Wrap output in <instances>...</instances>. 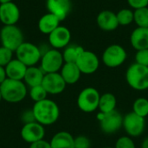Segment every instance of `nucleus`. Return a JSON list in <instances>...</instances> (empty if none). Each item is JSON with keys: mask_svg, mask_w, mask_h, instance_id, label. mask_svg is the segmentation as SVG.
I'll use <instances>...</instances> for the list:
<instances>
[{"mask_svg": "<svg viewBox=\"0 0 148 148\" xmlns=\"http://www.w3.org/2000/svg\"><path fill=\"white\" fill-rule=\"evenodd\" d=\"M36 121L42 126H50L56 123L60 117V108L56 102L45 99L35 102L32 108Z\"/></svg>", "mask_w": 148, "mask_h": 148, "instance_id": "f257e3e1", "label": "nucleus"}, {"mask_svg": "<svg viewBox=\"0 0 148 148\" xmlns=\"http://www.w3.org/2000/svg\"><path fill=\"white\" fill-rule=\"evenodd\" d=\"M2 99L9 103H18L27 95V86L23 81L6 78L0 84Z\"/></svg>", "mask_w": 148, "mask_h": 148, "instance_id": "f03ea898", "label": "nucleus"}, {"mask_svg": "<svg viewBox=\"0 0 148 148\" xmlns=\"http://www.w3.org/2000/svg\"><path fill=\"white\" fill-rule=\"evenodd\" d=\"M126 81L129 87L134 90L148 89V67L136 62L131 64L126 71Z\"/></svg>", "mask_w": 148, "mask_h": 148, "instance_id": "7ed1b4c3", "label": "nucleus"}, {"mask_svg": "<svg viewBox=\"0 0 148 148\" xmlns=\"http://www.w3.org/2000/svg\"><path fill=\"white\" fill-rule=\"evenodd\" d=\"M100 98V92L96 88L93 87L85 88L78 95L76 101L77 107L84 113H93L99 108Z\"/></svg>", "mask_w": 148, "mask_h": 148, "instance_id": "20e7f679", "label": "nucleus"}, {"mask_svg": "<svg viewBox=\"0 0 148 148\" xmlns=\"http://www.w3.org/2000/svg\"><path fill=\"white\" fill-rule=\"evenodd\" d=\"M16 59L25 64L27 67L35 66L41 61L42 53L36 45L31 42H23L15 51Z\"/></svg>", "mask_w": 148, "mask_h": 148, "instance_id": "39448f33", "label": "nucleus"}, {"mask_svg": "<svg viewBox=\"0 0 148 148\" xmlns=\"http://www.w3.org/2000/svg\"><path fill=\"white\" fill-rule=\"evenodd\" d=\"M96 117L101 131L106 134H114L122 127L123 116L116 109L108 114L99 112Z\"/></svg>", "mask_w": 148, "mask_h": 148, "instance_id": "423d86ee", "label": "nucleus"}, {"mask_svg": "<svg viewBox=\"0 0 148 148\" xmlns=\"http://www.w3.org/2000/svg\"><path fill=\"white\" fill-rule=\"evenodd\" d=\"M2 46L15 52L23 42L22 30L16 25H4L0 31Z\"/></svg>", "mask_w": 148, "mask_h": 148, "instance_id": "0eeeda50", "label": "nucleus"}, {"mask_svg": "<svg viewBox=\"0 0 148 148\" xmlns=\"http://www.w3.org/2000/svg\"><path fill=\"white\" fill-rule=\"evenodd\" d=\"M127 58L126 49L120 44H112L106 48L101 56V61L105 66L114 69L121 66Z\"/></svg>", "mask_w": 148, "mask_h": 148, "instance_id": "6e6552de", "label": "nucleus"}, {"mask_svg": "<svg viewBox=\"0 0 148 148\" xmlns=\"http://www.w3.org/2000/svg\"><path fill=\"white\" fill-rule=\"evenodd\" d=\"M40 68L45 74L59 72L64 64L62 53L59 49H51L42 54Z\"/></svg>", "mask_w": 148, "mask_h": 148, "instance_id": "1a4fd4ad", "label": "nucleus"}, {"mask_svg": "<svg viewBox=\"0 0 148 148\" xmlns=\"http://www.w3.org/2000/svg\"><path fill=\"white\" fill-rule=\"evenodd\" d=\"M122 127L131 138L140 137L144 133L146 127L145 118L139 116L132 111L123 116Z\"/></svg>", "mask_w": 148, "mask_h": 148, "instance_id": "9d476101", "label": "nucleus"}, {"mask_svg": "<svg viewBox=\"0 0 148 148\" xmlns=\"http://www.w3.org/2000/svg\"><path fill=\"white\" fill-rule=\"evenodd\" d=\"M75 63L82 74L92 75L98 70L100 66V60L95 53L85 49L79 56Z\"/></svg>", "mask_w": 148, "mask_h": 148, "instance_id": "9b49d317", "label": "nucleus"}, {"mask_svg": "<svg viewBox=\"0 0 148 148\" xmlns=\"http://www.w3.org/2000/svg\"><path fill=\"white\" fill-rule=\"evenodd\" d=\"M42 86L47 91L48 95H60L66 88V82L59 72L45 74Z\"/></svg>", "mask_w": 148, "mask_h": 148, "instance_id": "f8f14e48", "label": "nucleus"}, {"mask_svg": "<svg viewBox=\"0 0 148 148\" xmlns=\"http://www.w3.org/2000/svg\"><path fill=\"white\" fill-rule=\"evenodd\" d=\"M20 135L25 142L32 144L36 141L43 140L45 136V128L44 126L37 121L23 124Z\"/></svg>", "mask_w": 148, "mask_h": 148, "instance_id": "ddd939ff", "label": "nucleus"}, {"mask_svg": "<svg viewBox=\"0 0 148 148\" xmlns=\"http://www.w3.org/2000/svg\"><path fill=\"white\" fill-rule=\"evenodd\" d=\"M71 40V32L65 27L59 25L49 35V42L53 49H61L66 48Z\"/></svg>", "mask_w": 148, "mask_h": 148, "instance_id": "4468645a", "label": "nucleus"}, {"mask_svg": "<svg viewBox=\"0 0 148 148\" xmlns=\"http://www.w3.org/2000/svg\"><path fill=\"white\" fill-rule=\"evenodd\" d=\"M20 18V10L13 3L0 4V21L4 25H15Z\"/></svg>", "mask_w": 148, "mask_h": 148, "instance_id": "2eb2a0df", "label": "nucleus"}, {"mask_svg": "<svg viewBox=\"0 0 148 148\" xmlns=\"http://www.w3.org/2000/svg\"><path fill=\"white\" fill-rule=\"evenodd\" d=\"M46 5L49 12L56 16L60 21L68 16L72 8L71 0H47Z\"/></svg>", "mask_w": 148, "mask_h": 148, "instance_id": "dca6fc26", "label": "nucleus"}, {"mask_svg": "<svg viewBox=\"0 0 148 148\" xmlns=\"http://www.w3.org/2000/svg\"><path fill=\"white\" fill-rule=\"evenodd\" d=\"M96 23L98 27L104 31H113L120 26L116 13L109 10L101 11L97 15Z\"/></svg>", "mask_w": 148, "mask_h": 148, "instance_id": "f3484780", "label": "nucleus"}, {"mask_svg": "<svg viewBox=\"0 0 148 148\" xmlns=\"http://www.w3.org/2000/svg\"><path fill=\"white\" fill-rule=\"evenodd\" d=\"M4 68H5L7 78L12 80L23 81L28 67L25 64H23L22 62H20L18 59L13 58Z\"/></svg>", "mask_w": 148, "mask_h": 148, "instance_id": "a211bd4d", "label": "nucleus"}, {"mask_svg": "<svg viewBox=\"0 0 148 148\" xmlns=\"http://www.w3.org/2000/svg\"><path fill=\"white\" fill-rule=\"evenodd\" d=\"M130 42L136 50L148 49V28H135L131 33Z\"/></svg>", "mask_w": 148, "mask_h": 148, "instance_id": "6ab92c4d", "label": "nucleus"}, {"mask_svg": "<svg viewBox=\"0 0 148 148\" xmlns=\"http://www.w3.org/2000/svg\"><path fill=\"white\" fill-rule=\"evenodd\" d=\"M60 74L66 84L69 85L75 84L80 80L82 75V72L80 71L76 63L74 62H64L60 70Z\"/></svg>", "mask_w": 148, "mask_h": 148, "instance_id": "aec40b11", "label": "nucleus"}, {"mask_svg": "<svg viewBox=\"0 0 148 148\" xmlns=\"http://www.w3.org/2000/svg\"><path fill=\"white\" fill-rule=\"evenodd\" d=\"M45 75V73L42 70V69L36 66L28 67L25 75L23 77V82L26 86H28L29 88L42 85L43 77Z\"/></svg>", "mask_w": 148, "mask_h": 148, "instance_id": "412c9836", "label": "nucleus"}, {"mask_svg": "<svg viewBox=\"0 0 148 148\" xmlns=\"http://www.w3.org/2000/svg\"><path fill=\"white\" fill-rule=\"evenodd\" d=\"M51 148H75V138L66 131L56 133L49 141Z\"/></svg>", "mask_w": 148, "mask_h": 148, "instance_id": "4be33fe9", "label": "nucleus"}, {"mask_svg": "<svg viewBox=\"0 0 148 148\" xmlns=\"http://www.w3.org/2000/svg\"><path fill=\"white\" fill-rule=\"evenodd\" d=\"M60 19L52 13H47L43 15L38 21L39 30L46 35H49L60 25Z\"/></svg>", "mask_w": 148, "mask_h": 148, "instance_id": "5701e85b", "label": "nucleus"}, {"mask_svg": "<svg viewBox=\"0 0 148 148\" xmlns=\"http://www.w3.org/2000/svg\"><path fill=\"white\" fill-rule=\"evenodd\" d=\"M116 105H117V100L114 94L105 93L103 95H101L99 108H98L100 112L103 114L110 113L116 109Z\"/></svg>", "mask_w": 148, "mask_h": 148, "instance_id": "b1692460", "label": "nucleus"}, {"mask_svg": "<svg viewBox=\"0 0 148 148\" xmlns=\"http://www.w3.org/2000/svg\"><path fill=\"white\" fill-rule=\"evenodd\" d=\"M85 50V49L82 46L78 45H70L67 46L62 52V57L64 62H74L77 61L79 56Z\"/></svg>", "mask_w": 148, "mask_h": 148, "instance_id": "393cba45", "label": "nucleus"}, {"mask_svg": "<svg viewBox=\"0 0 148 148\" xmlns=\"http://www.w3.org/2000/svg\"><path fill=\"white\" fill-rule=\"evenodd\" d=\"M116 16H117L119 25L121 26L129 25L134 21V11L127 8L120 10L116 13Z\"/></svg>", "mask_w": 148, "mask_h": 148, "instance_id": "a878e982", "label": "nucleus"}, {"mask_svg": "<svg viewBox=\"0 0 148 148\" xmlns=\"http://www.w3.org/2000/svg\"><path fill=\"white\" fill-rule=\"evenodd\" d=\"M133 112L143 118L148 116V99L145 97L137 98L133 104Z\"/></svg>", "mask_w": 148, "mask_h": 148, "instance_id": "bb28decb", "label": "nucleus"}, {"mask_svg": "<svg viewBox=\"0 0 148 148\" xmlns=\"http://www.w3.org/2000/svg\"><path fill=\"white\" fill-rule=\"evenodd\" d=\"M138 27L148 28V7L134 10V21Z\"/></svg>", "mask_w": 148, "mask_h": 148, "instance_id": "cd10ccee", "label": "nucleus"}, {"mask_svg": "<svg viewBox=\"0 0 148 148\" xmlns=\"http://www.w3.org/2000/svg\"><path fill=\"white\" fill-rule=\"evenodd\" d=\"M29 95L30 99L35 102H38L42 100H45L47 99V96H48L47 91L44 89V88L42 85L30 88Z\"/></svg>", "mask_w": 148, "mask_h": 148, "instance_id": "c85d7f7f", "label": "nucleus"}, {"mask_svg": "<svg viewBox=\"0 0 148 148\" xmlns=\"http://www.w3.org/2000/svg\"><path fill=\"white\" fill-rule=\"evenodd\" d=\"M114 148H136V146L133 138L128 135H125L120 137L116 140Z\"/></svg>", "mask_w": 148, "mask_h": 148, "instance_id": "c756f323", "label": "nucleus"}, {"mask_svg": "<svg viewBox=\"0 0 148 148\" xmlns=\"http://www.w3.org/2000/svg\"><path fill=\"white\" fill-rule=\"evenodd\" d=\"M13 51L1 46L0 47V66L5 67L13 59Z\"/></svg>", "mask_w": 148, "mask_h": 148, "instance_id": "7c9ffc66", "label": "nucleus"}, {"mask_svg": "<svg viewBox=\"0 0 148 148\" xmlns=\"http://www.w3.org/2000/svg\"><path fill=\"white\" fill-rule=\"evenodd\" d=\"M135 62L140 65L148 67V49L137 50L135 54Z\"/></svg>", "mask_w": 148, "mask_h": 148, "instance_id": "2f4dec72", "label": "nucleus"}, {"mask_svg": "<svg viewBox=\"0 0 148 148\" xmlns=\"http://www.w3.org/2000/svg\"><path fill=\"white\" fill-rule=\"evenodd\" d=\"M90 147L91 142L88 137L80 135L75 138V148H90Z\"/></svg>", "mask_w": 148, "mask_h": 148, "instance_id": "473e14b6", "label": "nucleus"}, {"mask_svg": "<svg viewBox=\"0 0 148 148\" xmlns=\"http://www.w3.org/2000/svg\"><path fill=\"white\" fill-rule=\"evenodd\" d=\"M21 120L23 122V124H27V123H30V122H34L36 121L35 116H34V113L32 109H29V110H24L22 114H21Z\"/></svg>", "mask_w": 148, "mask_h": 148, "instance_id": "72a5a7b5", "label": "nucleus"}, {"mask_svg": "<svg viewBox=\"0 0 148 148\" xmlns=\"http://www.w3.org/2000/svg\"><path fill=\"white\" fill-rule=\"evenodd\" d=\"M127 3L134 10L148 7V0H127Z\"/></svg>", "mask_w": 148, "mask_h": 148, "instance_id": "f704fd0d", "label": "nucleus"}, {"mask_svg": "<svg viewBox=\"0 0 148 148\" xmlns=\"http://www.w3.org/2000/svg\"><path fill=\"white\" fill-rule=\"evenodd\" d=\"M29 148H51V146L49 141L43 139V140L36 141L32 144H29Z\"/></svg>", "mask_w": 148, "mask_h": 148, "instance_id": "c9c22d12", "label": "nucleus"}, {"mask_svg": "<svg viewBox=\"0 0 148 148\" xmlns=\"http://www.w3.org/2000/svg\"><path fill=\"white\" fill-rule=\"evenodd\" d=\"M7 78L6 76V72H5V68L0 66V84Z\"/></svg>", "mask_w": 148, "mask_h": 148, "instance_id": "e433bc0d", "label": "nucleus"}, {"mask_svg": "<svg viewBox=\"0 0 148 148\" xmlns=\"http://www.w3.org/2000/svg\"><path fill=\"white\" fill-rule=\"evenodd\" d=\"M141 148H148V137L142 141Z\"/></svg>", "mask_w": 148, "mask_h": 148, "instance_id": "4c0bfd02", "label": "nucleus"}, {"mask_svg": "<svg viewBox=\"0 0 148 148\" xmlns=\"http://www.w3.org/2000/svg\"><path fill=\"white\" fill-rule=\"evenodd\" d=\"M12 0H0V3H10Z\"/></svg>", "mask_w": 148, "mask_h": 148, "instance_id": "58836bf2", "label": "nucleus"}, {"mask_svg": "<svg viewBox=\"0 0 148 148\" xmlns=\"http://www.w3.org/2000/svg\"><path fill=\"white\" fill-rule=\"evenodd\" d=\"M2 100H3V99H2V95H1V92H0V102H1Z\"/></svg>", "mask_w": 148, "mask_h": 148, "instance_id": "ea45409f", "label": "nucleus"}, {"mask_svg": "<svg viewBox=\"0 0 148 148\" xmlns=\"http://www.w3.org/2000/svg\"><path fill=\"white\" fill-rule=\"evenodd\" d=\"M103 148H114V147H105Z\"/></svg>", "mask_w": 148, "mask_h": 148, "instance_id": "a19ab883", "label": "nucleus"}]
</instances>
